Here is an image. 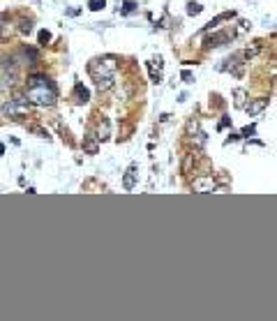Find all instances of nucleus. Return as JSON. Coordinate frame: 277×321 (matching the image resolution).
<instances>
[{"instance_id": "nucleus-1", "label": "nucleus", "mask_w": 277, "mask_h": 321, "mask_svg": "<svg viewBox=\"0 0 277 321\" xmlns=\"http://www.w3.org/2000/svg\"><path fill=\"white\" fill-rule=\"evenodd\" d=\"M56 86H53L44 74H33L28 77V88H26V100L28 104H37V106H53L56 104Z\"/></svg>"}, {"instance_id": "nucleus-2", "label": "nucleus", "mask_w": 277, "mask_h": 321, "mask_svg": "<svg viewBox=\"0 0 277 321\" xmlns=\"http://www.w3.org/2000/svg\"><path fill=\"white\" fill-rule=\"evenodd\" d=\"M118 70V62L113 56H104V58H95V60L88 65V72L95 79L99 77H113V72Z\"/></svg>"}, {"instance_id": "nucleus-3", "label": "nucleus", "mask_w": 277, "mask_h": 321, "mask_svg": "<svg viewBox=\"0 0 277 321\" xmlns=\"http://www.w3.org/2000/svg\"><path fill=\"white\" fill-rule=\"evenodd\" d=\"M28 111V100L26 97H14V100H9L7 104L2 106V113L9 116V118H21V116H26Z\"/></svg>"}, {"instance_id": "nucleus-4", "label": "nucleus", "mask_w": 277, "mask_h": 321, "mask_svg": "<svg viewBox=\"0 0 277 321\" xmlns=\"http://www.w3.org/2000/svg\"><path fill=\"white\" fill-rule=\"evenodd\" d=\"M192 187H194V192H199V194H206V192L215 190L217 185H215V181H213V176H201V178H194Z\"/></svg>"}, {"instance_id": "nucleus-5", "label": "nucleus", "mask_w": 277, "mask_h": 321, "mask_svg": "<svg viewBox=\"0 0 277 321\" xmlns=\"http://www.w3.org/2000/svg\"><path fill=\"white\" fill-rule=\"evenodd\" d=\"M245 109H247L250 116H259V113H263L268 109V100H266V97H259V100H254L250 104H245Z\"/></svg>"}, {"instance_id": "nucleus-6", "label": "nucleus", "mask_w": 277, "mask_h": 321, "mask_svg": "<svg viewBox=\"0 0 277 321\" xmlns=\"http://www.w3.org/2000/svg\"><path fill=\"white\" fill-rule=\"evenodd\" d=\"M229 40H231L229 33H215V35H210L206 40V46H208V49H210V46H222V44H226Z\"/></svg>"}, {"instance_id": "nucleus-7", "label": "nucleus", "mask_w": 277, "mask_h": 321, "mask_svg": "<svg viewBox=\"0 0 277 321\" xmlns=\"http://www.w3.org/2000/svg\"><path fill=\"white\" fill-rule=\"evenodd\" d=\"M83 150H86L88 155H97V150H99V143H97V137H95V134H88V137H83Z\"/></svg>"}, {"instance_id": "nucleus-8", "label": "nucleus", "mask_w": 277, "mask_h": 321, "mask_svg": "<svg viewBox=\"0 0 277 321\" xmlns=\"http://www.w3.org/2000/svg\"><path fill=\"white\" fill-rule=\"evenodd\" d=\"M134 185H137V166H130L125 178H122V187L130 192V190H134Z\"/></svg>"}, {"instance_id": "nucleus-9", "label": "nucleus", "mask_w": 277, "mask_h": 321, "mask_svg": "<svg viewBox=\"0 0 277 321\" xmlns=\"http://www.w3.org/2000/svg\"><path fill=\"white\" fill-rule=\"evenodd\" d=\"M88 100H90L88 88H83L81 83H79V86H74V102H77V104H86Z\"/></svg>"}, {"instance_id": "nucleus-10", "label": "nucleus", "mask_w": 277, "mask_h": 321, "mask_svg": "<svg viewBox=\"0 0 277 321\" xmlns=\"http://www.w3.org/2000/svg\"><path fill=\"white\" fill-rule=\"evenodd\" d=\"M95 86L99 88V90H109V88L113 86V77H99V79H95Z\"/></svg>"}, {"instance_id": "nucleus-11", "label": "nucleus", "mask_w": 277, "mask_h": 321, "mask_svg": "<svg viewBox=\"0 0 277 321\" xmlns=\"http://www.w3.org/2000/svg\"><path fill=\"white\" fill-rule=\"evenodd\" d=\"M99 137H97V141H106L109 139V120H102L99 122V132H97Z\"/></svg>"}, {"instance_id": "nucleus-12", "label": "nucleus", "mask_w": 277, "mask_h": 321, "mask_svg": "<svg viewBox=\"0 0 277 321\" xmlns=\"http://www.w3.org/2000/svg\"><path fill=\"white\" fill-rule=\"evenodd\" d=\"M234 97H236V106H238V109H245V97H247V93H245L242 88H238L234 93Z\"/></svg>"}, {"instance_id": "nucleus-13", "label": "nucleus", "mask_w": 277, "mask_h": 321, "mask_svg": "<svg viewBox=\"0 0 277 321\" xmlns=\"http://www.w3.org/2000/svg\"><path fill=\"white\" fill-rule=\"evenodd\" d=\"M231 17H234V12H224V14H219L217 19H213L206 28H213V26H217V23H222V21H226V19H231Z\"/></svg>"}, {"instance_id": "nucleus-14", "label": "nucleus", "mask_w": 277, "mask_h": 321, "mask_svg": "<svg viewBox=\"0 0 277 321\" xmlns=\"http://www.w3.org/2000/svg\"><path fill=\"white\" fill-rule=\"evenodd\" d=\"M88 7L93 9V12H99V9L106 7V2L104 0H88Z\"/></svg>"}, {"instance_id": "nucleus-15", "label": "nucleus", "mask_w": 277, "mask_h": 321, "mask_svg": "<svg viewBox=\"0 0 277 321\" xmlns=\"http://www.w3.org/2000/svg\"><path fill=\"white\" fill-rule=\"evenodd\" d=\"M187 14H190V17L201 14V5H199V2H190V5H187Z\"/></svg>"}, {"instance_id": "nucleus-16", "label": "nucleus", "mask_w": 277, "mask_h": 321, "mask_svg": "<svg viewBox=\"0 0 277 321\" xmlns=\"http://www.w3.org/2000/svg\"><path fill=\"white\" fill-rule=\"evenodd\" d=\"M30 30H33V21H30V19H23V21H21V33H30Z\"/></svg>"}, {"instance_id": "nucleus-17", "label": "nucleus", "mask_w": 277, "mask_h": 321, "mask_svg": "<svg viewBox=\"0 0 277 321\" xmlns=\"http://www.w3.org/2000/svg\"><path fill=\"white\" fill-rule=\"evenodd\" d=\"M134 9H137L134 2H125V5H122V14H130V12H134Z\"/></svg>"}, {"instance_id": "nucleus-18", "label": "nucleus", "mask_w": 277, "mask_h": 321, "mask_svg": "<svg viewBox=\"0 0 277 321\" xmlns=\"http://www.w3.org/2000/svg\"><path fill=\"white\" fill-rule=\"evenodd\" d=\"M49 40H51V33H46V30H42V33H40V44H46V42H49Z\"/></svg>"}, {"instance_id": "nucleus-19", "label": "nucleus", "mask_w": 277, "mask_h": 321, "mask_svg": "<svg viewBox=\"0 0 277 321\" xmlns=\"http://www.w3.org/2000/svg\"><path fill=\"white\" fill-rule=\"evenodd\" d=\"M257 53H259V46H254V49H247V51L242 53V56H245V58H254Z\"/></svg>"}, {"instance_id": "nucleus-20", "label": "nucleus", "mask_w": 277, "mask_h": 321, "mask_svg": "<svg viewBox=\"0 0 277 321\" xmlns=\"http://www.w3.org/2000/svg\"><path fill=\"white\" fill-rule=\"evenodd\" d=\"M182 79H185V83H192V74H190V72H182Z\"/></svg>"}, {"instance_id": "nucleus-21", "label": "nucleus", "mask_w": 277, "mask_h": 321, "mask_svg": "<svg viewBox=\"0 0 277 321\" xmlns=\"http://www.w3.org/2000/svg\"><path fill=\"white\" fill-rule=\"evenodd\" d=\"M2 153H5V146H2V143H0V155H2Z\"/></svg>"}]
</instances>
